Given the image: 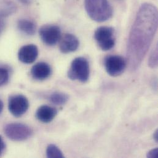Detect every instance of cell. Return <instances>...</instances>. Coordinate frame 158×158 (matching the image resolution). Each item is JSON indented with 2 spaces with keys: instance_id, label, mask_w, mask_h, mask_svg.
Returning a JSON list of instances; mask_svg holds the SVG:
<instances>
[{
  "instance_id": "obj_1",
  "label": "cell",
  "mask_w": 158,
  "mask_h": 158,
  "mask_svg": "<svg viewBox=\"0 0 158 158\" xmlns=\"http://www.w3.org/2000/svg\"><path fill=\"white\" fill-rule=\"evenodd\" d=\"M158 10L152 4H143L131 29L127 45V62L135 71L140 66L158 28Z\"/></svg>"
},
{
  "instance_id": "obj_2",
  "label": "cell",
  "mask_w": 158,
  "mask_h": 158,
  "mask_svg": "<svg viewBox=\"0 0 158 158\" xmlns=\"http://www.w3.org/2000/svg\"><path fill=\"white\" fill-rule=\"evenodd\" d=\"M85 8L90 19L97 22H105L113 15V8L108 0H85Z\"/></svg>"
},
{
  "instance_id": "obj_3",
  "label": "cell",
  "mask_w": 158,
  "mask_h": 158,
  "mask_svg": "<svg viewBox=\"0 0 158 158\" xmlns=\"http://www.w3.org/2000/svg\"><path fill=\"white\" fill-rule=\"evenodd\" d=\"M89 64L86 59L79 57L73 60L68 72V77L70 79L84 83L89 80Z\"/></svg>"
},
{
  "instance_id": "obj_4",
  "label": "cell",
  "mask_w": 158,
  "mask_h": 158,
  "mask_svg": "<svg viewBox=\"0 0 158 158\" xmlns=\"http://www.w3.org/2000/svg\"><path fill=\"white\" fill-rule=\"evenodd\" d=\"M4 131L9 139L15 142L26 140L31 137L33 134V131L29 126L19 123L7 124Z\"/></svg>"
},
{
  "instance_id": "obj_5",
  "label": "cell",
  "mask_w": 158,
  "mask_h": 158,
  "mask_svg": "<svg viewBox=\"0 0 158 158\" xmlns=\"http://www.w3.org/2000/svg\"><path fill=\"white\" fill-rule=\"evenodd\" d=\"M94 38L99 48L103 51L111 49L115 44L114 29L110 27H100L94 33Z\"/></svg>"
},
{
  "instance_id": "obj_6",
  "label": "cell",
  "mask_w": 158,
  "mask_h": 158,
  "mask_svg": "<svg viewBox=\"0 0 158 158\" xmlns=\"http://www.w3.org/2000/svg\"><path fill=\"white\" fill-rule=\"evenodd\" d=\"M40 36L43 42L48 46L56 45L61 38V30L56 25H44L39 30Z\"/></svg>"
},
{
  "instance_id": "obj_7",
  "label": "cell",
  "mask_w": 158,
  "mask_h": 158,
  "mask_svg": "<svg viewBox=\"0 0 158 158\" xmlns=\"http://www.w3.org/2000/svg\"><path fill=\"white\" fill-rule=\"evenodd\" d=\"M29 108V102L26 97L22 95H15L9 97L8 109L9 112L15 117L23 115Z\"/></svg>"
},
{
  "instance_id": "obj_8",
  "label": "cell",
  "mask_w": 158,
  "mask_h": 158,
  "mask_svg": "<svg viewBox=\"0 0 158 158\" xmlns=\"http://www.w3.org/2000/svg\"><path fill=\"white\" fill-rule=\"evenodd\" d=\"M127 62L119 56H110L105 60V67L108 74L111 77H118L125 70Z\"/></svg>"
},
{
  "instance_id": "obj_9",
  "label": "cell",
  "mask_w": 158,
  "mask_h": 158,
  "mask_svg": "<svg viewBox=\"0 0 158 158\" xmlns=\"http://www.w3.org/2000/svg\"><path fill=\"white\" fill-rule=\"evenodd\" d=\"M38 56V49L34 44H28L22 47L18 52V58L23 64L33 63Z\"/></svg>"
},
{
  "instance_id": "obj_10",
  "label": "cell",
  "mask_w": 158,
  "mask_h": 158,
  "mask_svg": "<svg viewBox=\"0 0 158 158\" xmlns=\"http://www.w3.org/2000/svg\"><path fill=\"white\" fill-rule=\"evenodd\" d=\"M79 46V41L76 36L73 34H65L60 41L59 49L64 54L76 51Z\"/></svg>"
},
{
  "instance_id": "obj_11",
  "label": "cell",
  "mask_w": 158,
  "mask_h": 158,
  "mask_svg": "<svg viewBox=\"0 0 158 158\" xmlns=\"http://www.w3.org/2000/svg\"><path fill=\"white\" fill-rule=\"evenodd\" d=\"M52 73L50 65L46 62H39L35 64L31 70V75L33 79L43 81L48 78Z\"/></svg>"
},
{
  "instance_id": "obj_12",
  "label": "cell",
  "mask_w": 158,
  "mask_h": 158,
  "mask_svg": "<svg viewBox=\"0 0 158 158\" xmlns=\"http://www.w3.org/2000/svg\"><path fill=\"white\" fill-rule=\"evenodd\" d=\"M57 110L52 106L48 105L41 106L36 112V118L44 123L51 122L56 116Z\"/></svg>"
},
{
  "instance_id": "obj_13",
  "label": "cell",
  "mask_w": 158,
  "mask_h": 158,
  "mask_svg": "<svg viewBox=\"0 0 158 158\" xmlns=\"http://www.w3.org/2000/svg\"><path fill=\"white\" fill-rule=\"evenodd\" d=\"M17 28L27 35H33L36 30V25L33 21L28 19H20L17 22Z\"/></svg>"
},
{
  "instance_id": "obj_14",
  "label": "cell",
  "mask_w": 158,
  "mask_h": 158,
  "mask_svg": "<svg viewBox=\"0 0 158 158\" xmlns=\"http://www.w3.org/2000/svg\"><path fill=\"white\" fill-rule=\"evenodd\" d=\"M69 99V97L65 93L56 92H54L50 96L49 100L51 103L56 105H65Z\"/></svg>"
},
{
  "instance_id": "obj_15",
  "label": "cell",
  "mask_w": 158,
  "mask_h": 158,
  "mask_svg": "<svg viewBox=\"0 0 158 158\" xmlns=\"http://www.w3.org/2000/svg\"><path fill=\"white\" fill-rule=\"evenodd\" d=\"M16 6L12 2L9 1H4L0 5V13L5 17L11 15L15 12Z\"/></svg>"
},
{
  "instance_id": "obj_16",
  "label": "cell",
  "mask_w": 158,
  "mask_h": 158,
  "mask_svg": "<svg viewBox=\"0 0 158 158\" xmlns=\"http://www.w3.org/2000/svg\"><path fill=\"white\" fill-rule=\"evenodd\" d=\"M46 156L48 158H63L64 156L61 150L55 145H49L46 149Z\"/></svg>"
},
{
  "instance_id": "obj_17",
  "label": "cell",
  "mask_w": 158,
  "mask_h": 158,
  "mask_svg": "<svg viewBox=\"0 0 158 158\" xmlns=\"http://www.w3.org/2000/svg\"><path fill=\"white\" fill-rule=\"evenodd\" d=\"M149 66L152 68L155 69L158 66V48L157 46L152 51L151 55L149 58Z\"/></svg>"
},
{
  "instance_id": "obj_18",
  "label": "cell",
  "mask_w": 158,
  "mask_h": 158,
  "mask_svg": "<svg viewBox=\"0 0 158 158\" xmlns=\"http://www.w3.org/2000/svg\"><path fill=\"white\" fill-rule=\"evenodd\" d=\"M9 73L7 69L0 67V87L5 85L9 81Z\"/></svg>"
},
{
  "instance_id": "obj_19",
  "label": "cell",
  "mask_w": 158,
  "mask_h": 158,
  "mask_svg": "<svg viewBox=\"0 0 158 158\" xmlns=\"http://www.w3.org/2000/svg\"><path fill=\"white\" fill-rule=\"evenodd\" d=\"M148 158H157L158 157V148H155L154 150H152L147 154Z\"/></svg>"
},
{
  "instance_id": "obj_20",
  "label": "cell",
  "mask_w": 158,
  "mask_h": 158,
  "mask_svg": "<svg viewBox=\"0 0 158 158\" xmlns=\"http://www.w3.org/2000/svg\"><path fill=\"white\" fill-rule=\"evenodd\" d=\"M5 18L6 17L0 13V34L1 33V32L2 31L5 27V21H4Z\"/></svg>"
},
{
  "instance_id": "obj_21",
  "label": "cell",
  "mask_w": 158,
  "mask_h": 158,
  "mask_svg": "<svg viewBox=\"0 0 158 158\" xmlns=\"http://www.w3.org/2000/svg\"><path fill=\"white\" fill-rule=\"evenodd\" d=\"M5 148H6V144H5L2 138L0 135V156L2 155V153L4 151Z\"/></svg>"
},
{
  "instance_id": "obj_22",
  "label": "cell",
  "mask_w": 158,
  "mask_h": 158,
  "mask_svg": "<svg viewBox=\"0 0 158 158\" xmlns=\"http://www.w3.org/2000/svg\"><path fill=\"white\" fill-rule=\"evenodd\" d=\"M20 2H21L23 4H31L35 0H19Z\"/></svg>"
},
{
  "instance_id": "obj_23",
  "label": "cell",
  "mask_w": 158,
  "mask_h": 158,
  "mask_svg": "<svg viewBox=\"0 0 158 158\" xmlns=\"http://www.w3.org/2000/svg\"><path fill=\"white\" fill-rule=\"evenodd\" d=\"M3 107H4L3 103H2V102L1 101V100H0V113H1L2 112V111Z\"/></svg>"
},
{
  "instance_id": "obj_24",
  "label": "cell",
  "mask_w": 158,
  "mask_h": 158,
  "mask_svg": "<svg viewBox=\"0 0 158 158\" xmlns=\"http://www.w3.org/2000/svg\"><path fill=\"white\" fill-rule=\"evenodd\" d=\"M153 137H154L155 140L156 142H158V130H156V131L155 132V134H154Z\"/></svg>"
}]
</instances>
